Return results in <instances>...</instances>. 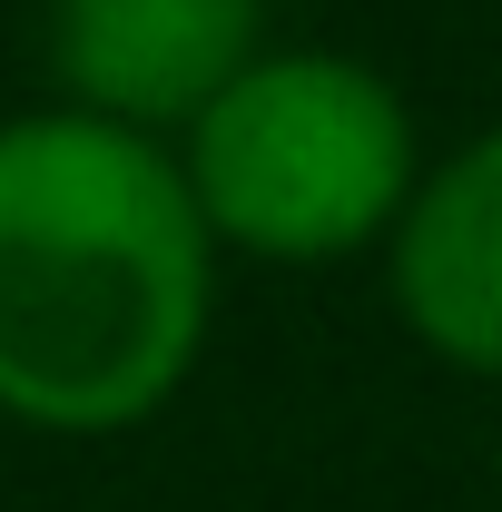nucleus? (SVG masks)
<instances>
[{
  "mask_svg": "<svg viewBox=\"0 0 502 512\" xmlns=\"http://www.w3.org/2000/svg\"><path fill=\"white\" fill-rule=\"evenodd\" d=\"M217 237L168 138L20 109L0 119V414L30 434H138L197 375Z\"/></svg>",
  "mask_w": 502,
  "mask_h": 512,
  "instance_id": "nucleus-1",
  "label": "nucleus"
},
{
  "mask_svg": "<svg viewBox=\"0 0 502 512\" xmlns=\"http://www.w3.org/2000/svg\"><path fill=\"white\" fill-rule=\"evenodd\" d=\"M178 168L217 256L335 266L404 227L434 158L384 69L345 50H266L188 119Z\"/></svg>",
  "mask_w": 502,
  "mask_h": 512,
  "instance_id": "nucleus-2",
  "label": "nucleus"
},
{
  "mask_svg": "<svg viewBox=\"0 0 502 512\" xmlns=\"http://www.w3.org/2000/svg\"><path fill=\"white\" fill-rule=\"evenodd\" d=\"M50 79L60 109L188 138V119L266 60V0H50Z\"/></svg>",
  "mask_w": 502,
  "mask_h": 512,
  "instance_id": "nucleus-3",
  "label": "nucleus"
},
{
  "mask_svg": "<svg viewBox=\"0 0 502 512\" xmlns=\"http://www.w3.org/2000/svg\"><path fill=\"white\" fill-rule=\"evenodd\" d=\"M384 286L424 355L502 384V128L424 168L404 227L384 237Z\"/></svg>",
  "mask_w": 502,
  "mask_h": 512,
  "instance_id": "nucleus-4",
  "label": "nucleus"
}]
</instances>
